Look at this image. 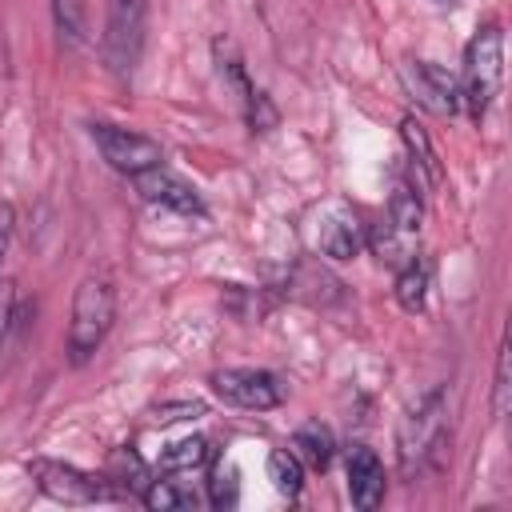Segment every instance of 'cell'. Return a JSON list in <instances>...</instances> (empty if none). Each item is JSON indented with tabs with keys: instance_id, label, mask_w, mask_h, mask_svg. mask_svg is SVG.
Returning <instances> with one entry per match:
<instances>
[{
	"instance_id": "obj_1",
	"label": "cell",
	"mask_w": 512,
	"mask_h": 512,
	"mask_svg": "<svg viewBox=\"0 0 512 512\" xmlns=\"http://www.w3.org/2000/svg\"><path fill=\"white\" fill-rule=\"evenodd\" d=\"M112 320H116L112 280L108 276H84L76 296H72V320H68V336H64V352L76 368L96 356V348L112 332Z\"/></svg>"
},
{
	"instance_id": "obj_2",
	"label": "cell",
	"mask_w": 512,
	"mask_h": 512,
	"mask_svg": "<svg viewBox=\"0 0 512 512\" xmlns=\"http://www.w3.org/2000/svg\"><path fill=\"white\" fill-rule=\"evenodd\" d=\"M448 436V396L444 388H428L400 420L396 428V460H400V472L412 480L428 468V460L440 452Z\"/></svg>"
},
{
	"instance_id": "obj_3",
	"label": "cell",
	"mask_w": 512,
	"mask_h": 512,
	"mask_svg": "<svg viewBox=\"0 0 512 512\" xmlns=\"http://www.w3.org/2000/svg\"><path fill=\"white\" fill-rule=\"evenodd\" d=\"M504 80V32L500 24H484L468 48H464V68H460V104L468 108V116L480 124L484 112L492 108L496 92Z\"/></svg>"
},
{
	"instance_id": "obj_4",
	"label": "cell",
	"mask_w": 512,
	"mask_h": 512,
	"mask_svg": "<svg viewBox=\"0 0 512 512\" xmlns=\"http://www.w3.org/2000/svg\"><path fill=\"white\" fill-rule=\"evenodd\" d=\"M28 476L36 480L40 492H48L52 500H64V504H100V500L120 496V488L108 476H92L84 468L60 464V460H28Z\"/></svg>"
},
{
	"instance_id": "obj_5",
	"label": "cell",
	"mask_w": 512,
	"mask_h": 512,
	"mask_svg": "<svg viewBox=\"0 0 512 512\" xmlns=\"http://www.w3.org/2000/svg\"><path fill=\"white\" fill-rule=\"evenodd\" d=\"M144 20H148V0H108V20H104V60L116 76H128L140 64L144 48Z\"/></svg>"
},
{
	"instance_id": "obj_6",
	"label": "cell",
	"mask_w": 512,
	"mask_h": 512,
	"mask_svg": "<svg viewBox=\"0 0 512 512\" xmlns=\"http://www.w3.org/2000/svg\"><path fill=\"white\" fill-rule=\"evenodd\" d=\"M88 136L100 148V156L116 172H124V176H140V172L164 164V148L152 136H144V132H132V128H120V124L96 120V124H88Z\"/></svg>"
},
{
	"instance_id": "obj_7",
	"label": "cell",
	"mask_w": 512,
	"mask_h": 512,
	"mask_svg": "<svg viewBox=\"0 0 512 512\" xmlns=\"http://www.w3.org/2000/svg\"><path fill=\"white\" fill-rule=\"evenodd\" d=\"M212 392L236 408H252V412H268L284 404V384L276 372L264 368H224L212 372Z\"/></svg>"
},
{
	"instance_id": "obj_8",
	"label": "cell",
	"mask_w": 512,
	"mask_h": 512,
	"mask_svg": "<svg viewBox=\"0 0 512 512\" xmlns=\"http://www.w3.org/2000/svg\"><path fill=\"white\" fill-rule=\"evenodd\" d=\"M400 80L408 88V96L436 116H452L460 108V84L448 68L432 64V60H404L400 64Z\"/></svg>"
},
{
	"instance_id": "obj_9",
	"label": "cell",
	"mask_w": 512,
	"mask_h": 512,
	"mask_svg": "<svg viewBox=\"0 0 512 512\" xmlns=\"http://www.w3.org/2000/svg\"><path fill=\"white\" fill-rule=\"evenodd\" d=\"M316 248L332 260H352L360 248H364V232L352 216V208L344 204H328L320 212V224H316Z\"/></svg>"
},
{
	"instance_id": "obj_10",
	"label": "cell",
	"mask_w": 512,
	"mask_h": 512,
	"mask_svg": "<svg viewBox=\"0 0 512 512\" xmlns=\"http://www.w3.org/2000/svg\"><path fill=\"white\" fill-rule=\"evenodd\" d=\"M132 180H136V192H140L148 204H164V208L184 212V216H200V212H204L196 188L184 184V180H176V176H168L164 164H160V168H148V172H140V176H132Z\"/></svg>"
},
{
	"instance_id": "obj_11",
	"label": "cell",
	"mask_w": 512,
	"mask_h": 512,
	"mask_svg": "<svg viewBox=\"0 0 512 512\" xmlns=\"http://www.w3.org/2000/svg\"><path fill=\"white\" fill-rule=\"evenodd\" d=\"M348 496L364 512H372L384 500V464L368 444L348 448Z\"/></svg>"
},
{
	"instance_id": "obj_12",
	"label": "cell",
	"mask_w": 512,
	"mask_h": 512,
	"mask_svg": "<svg viewBox=\"0 0 512 512\" xmlns=\"http://www.w3.org/2000/svg\"><path fill=\"white\" fill-rule=\"evenodd\" d=\"M208 464H212V444H208L204 436L176 440V444H168L164 456H160V472H164V476H192V472H200V468H208Z\"/></svg>"
},
{
	"instance_id": "obj_13",
	"label": "cell",
	"mask_w": 512,
	"mask_h": 512,
	"mask_svg": "<svg viewBox=\"0 0 512 512\" xmlns=\"http://www.w3.org/2000/svg\"><path fill=\"white\" fill-rule=\"evenodd\" d=\"M52 24L68 52L88 44V4L84 0H52Z\"/></svg>"
},
{
	"instance_id": "obj_14",
	"label": "cell",
	"mask_w": 512,
	"mask_h": 512,
	"mask_svg": "<svg viewBox=\"0 0 512 512\" xmlns=\"http://www.w3.org/2000/svg\"><path fill=\"white\" fill-rule=\"evenodd\" d=\"M428 280H432V272H428L424 260L412 256L408 264H400V276H396V304H400L404 312H424Z\"/></svg>"
},
{
	"instance_id": "obj_15",
	"label": "cell",
	"mask_w": 512,
	"mask_h": 512,
	"mask_svg": "<svg viewBox=\"0 0 512 512\" xmlns=\"http://www.w3.org/2000/svg\"><path fill=\"white\" fill-rule=\"evenodd\" d=\"M292 444H296L292 452H296V456H304L312 468H328V464H332V452H336V444H332V432H328L320 420H308V424H300Z\"/></svg>"
},
{
	"instance_id": "obj_16",
	"label": "cell",
	"mask_w": 512,
	"mask_h": 512,
	"mask_svg": "<svg viewBox=\"0 0 512 512\" xmlns=\"http://www.w3.org/2000/svg\"><path fill=\"white\" fill-rule=\"evenodd\" d=\"M420 220H424V200L412 184H396L392 188V200H388V224L416 236L420 232Z\"/></svg>"
},
{
	"instance_id": "obj_17",
	"label": "cell",
	"mask_w": 512,
	"mask_h": 512,
	"mask_svg": "<svg viewBox=\"0 0 512 512\" xmlns=\"http://www.w3.org/2000/svg\"><path fill=\"white\" fill-rule=\"evenodd\" d=\"M140 500L144 508L152 512H180V508H196V496L180 484V480H148L140 488Z\"/></svg>"
},
{
	"instance_id": "obj_18",
	"label": "cell",
	"mask_w": 512,
	"mask_h": 512,
	"mask_svg": "<svg viewBox=\"0 0 512 512\" xmlns=\"http://www.w3.org/2000/svg\"><path fill=\"white\" fill-rule=\"evenodd\" d=\"M268 480L276 484L280 496H296L300 484H304V468H300V456L292 448H276L268 456Z\"/></svg>"
},
{
	"instance_id": "obj_19",
	"label": "cell",
	"mask_w": 512,
	"mask_h": 512,
	"mask_svg": "<svg viewBox=\"0 0 512 512\" xmlns=\"http://www.w3.org/2000/svg\"><path fill=\"white\" fill-rule=\"evenodd\" d=\"M400 132H404V144H408V152L416 156L412 164H420V168L428 172V180H440V164H436V148H432V140H428V132H424V124H420L416 116H404V124H400Z\"/></svg>"
},
{
	"instance_id": "obj_20",
	"label": "cell",
	"mask_w": 512,
	"mask_h": 512,
	"mask_svg": "<svg viewBox=\"0 0 512 512\" xmlns=\"http://www.w3.org/2000/svg\"><path fill=\"white\" fill-rule=\"evenodd\" d=\"M208 500H212L216 508H232V504L240 500V472H236V468H212Z\"/></svg>"
},
{
	"instance_id": "obj_21",
	"label": "cell",
	"mask_w": 512,
	"mask_h": 512,
	"mask_svg": "<svg viewBox=\"0 0 512 512\" xmlns=\"http://www.w3.org/2000/svg\"><path fill=\"white\" fill-rule=\"evenodd\" d=\"M512 404V384H508V340H500L496 348V376H492V412L504 416Z\"/></svg>"
},
{
	"instance_id": "obj_22",
	"label": "cell",
	"mask_w": 512,
	"mask_h": 512,
	"mask_svg": "<svg viewBox=\"0 0 512 512\" xmlns=\"http://www.w3.org/2000/svg\"><path fill=\"white\" fill-rule=\"evenodd\" d=\"M12 320H16V284L0 276V348H4V340H8Z\"/></svg>"
},
{
	"instance_id": "obj_23",
	"label": "cell",
	"mask_w": 512,
	"mask_h": 512,
	"mask_svg": "<svg viewBox=\"0 0 512 512\" xmlns=\"http://www.w3.org/2000/svg\"><path fill=\"white\" fill-rule=\"evenodd\" d=\"M12 236H16V208H12L8 200H0V268H4V260H8Z\"/></svg>"
}]
</instances>
